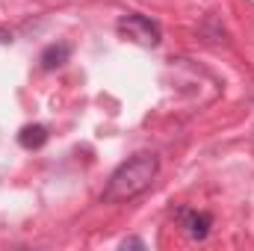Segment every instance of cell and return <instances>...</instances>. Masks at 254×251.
<instances>
[{"label": "cell", "instance_id": "obj_2", "mask_svg": "<svg viewBox=\"0 0 254 251\" xmlns=\"http://www.w3.org/2000/svg\"><path fill=\"white\" fill-rule=\"evenodd\" d=\"M119 30L125 33L127 39H133L136 45H145V48H157L160 45V27L145 18V15H127L119 21Z\"/></svg>", "mask_w": 254, "mask_h": 251}, {"label": "cell", "instance_id": "obj_1", "mask_svg": "<svg viewBox=\"0 0 254 251\" xmlns=\"http://www.w3.org/2000/svg\"><path fill=\"white\" fill-rule=\"evenodd\" d=\"M154 178H157V157L154 154H136L113 172L110 184L104 189V201L107 204L130 201V198H136L139 192H145L151 187Z\"/></svg>", "mask_w": 254, "mask_h": 251}, {"label": "cell", "instance_id": "obj_5", "mask_svg": "<svg viewBox=\"0 0 254 251\" xmlns=\"http://www.w3.org/2000/svg\"><path fill=\"white\" fill-rule=\"evenodd\" d=\"M187 228H190V234L195 237V240H204L207 231H210V219H207V216H190Z\"/></svg>", "mask_w": 254, "mask_h": 251}, {"label": "cell", "instance_id": "obj_6", "mask_svg": "<svg viewBox=\"0 0 254 251\" xmlns=\"http://www.w3.org/2000/svg\"><path fill=\"white\" fill-rule=\"evenodd\" d=\"M0 42H3V45H9V42H12V36H9L6 30H0Z\"/></svg>", "mask_w": 254, "mask_h": 251}, {"label": "cell", "instance_id": "obj_4", "mask_svg": "<svg viewBox=\"0 0 254 251\" xmlns=\"http://www.w3.org/2000/svg\"><path fill=\"white\" fill-rule=\"evenodd\" d=\"M68 63V48L65 45H51L45 54H42V68L45 71H54V68H60V65Z\"/></svg>", "mask_w": 254, "mask_h": 251}, {"label": "cell", "instance_id": "obj_3", "mask_svg": "<svg viewBox=\"0 0 254 251\" xmlns=\"http://www.w3.org/2000/svg\"><path fill=\"white\" fill-rule=\"evenodd\" d=\"M18 142H21L27 151H33V148H42V145L48 142V127H42V125H27L21 133H18Z\"/></svg>", "mask_w": 254, "mask_h": 251}]
</instances>
